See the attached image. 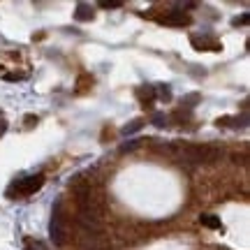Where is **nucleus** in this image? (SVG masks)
<instances>
[{
    "mask_svg": "<svg viewBox=\"0 0 250 250\" xmlns=\"http://www.w3.org/2000/svg\"><path fill=\"white\" fill-rule=\"evenodd\" d=\"M2 79L5 81H21V79H26V74H21V72H5Z\"/></svg>",
    "mask_w": 250,
    "mask_h": 250,
    "instance_id": "obj_15",
    "label": "nucleus"
},
{
    "mask_svg": "<svg viewBox=\"0 0 250 250\" xmlns=\"http://www.w3.org/2000/svg\"><path fill=\"white\" fill-rule=\"evenodd\" d=\"M248 23V14H243V17H236L232 21V26H246Z\"/></svg>",
    "mask_w": 250,
    "mask_h": 250,
    "instance_id": "obj_19",
    "label": "nucleus"
},
{
    "mask_svg": "<svg viewBox=\"0 0 250 250\" xmlns=\"http://www.w3.org/2000/svg\"><path fill=\"white\" fill-rule=\"evenodd\" d=\"M202 100V95L199 93H190V95H186V98L181 100V109H186V111H190V109L195 107L197 102Z\"/></svg>",
    "mask_w": 250,
    "mask_h": 250,
    "instance_id": "obj_12",
    "label": "nucleus"
},
{
    "mask_svg": "<svg viewBox=\"0 0 250 250\" xmlns=\"http://www.w3.org/2000/svg\"><path fill=\"white\" fill-rule=\"evenodd\" d=\"M0 118H2V111H0Z\"/></svg>",
    "mask_w": 250,
    "mask_h": 250,
    "instance_id": "obj_21",
    "label": "nucleus"
},
{
    "mask_svg": "<svg viewBox=\"0 0 250 250\" xmlns=\"http://www.w3.org/2000/svg\"><path fill=\"white\" fill-rule=\"evenodd\" d=\"M218 127H232V130H243V127H248V114L243 111L241 116H220L215 121Z\"/></svg>",
    "mask_w": 250,
    "mask_h": 250,
    "instance_id": "obj_6",
    "label": "nucleus"
},
{
    "mask_svg": "<svg viewBox=\"0 0 250 250\" xmlns=\"http://www.w3.org/2000/svg\"><path fill=\"white\" fill-rule=\"evenodd\" d=\"M121 5H123L121 0H102V2H100L102 9H116V7H121Z\"/></svg>",
    "mask_w": 250,
    "mask_h": 250,
    "instance_id": "obj_16",
    "label": "nucleus"
},
{
    "mask_svg": "<svg viewBox=\"0 0 250 250\" xmlns=\"http://www.w3.org/2000/svg\"><path fill=\"white\" fill-rule=\"evenodd\" d=\"M158 23H160V26H171V28H183V26H190L192 19H190V14H186V12H169V14H165V17L158 19Z\"/></svg>",
    "mask_w": 250,
    "mask_h": 250,
    "instance_id": "obj_4",
    "label": "nucleus"
},
{
    "mask_svg": "<svg viewBox=\"0 0 250 250\" xmlns=\"http://www.w3.org/2000/svg\"><path fill=\"white\" fill-rule=\"evenodd\" d=\"M42 186H44V174H33V176L14 181L7 188V197H12V199H17V197H30V195H35Z\"/></svg>",
    "mask_w": 250,
    "mask_h": 250,
    "instance_id": "obj_3",
    "label": "nucleus"
},
{
    "mask_svg": "<svg viewBox=\"0 0 250 250\" xmlns=\"http://www.w3.org/2000/svg\"><path fill=\"white\" fill-rule=\"evenodd\" d=\"M190 42H192V46L197 51H220L223 49V44L218 40H213L211 35H192Z\"/></svg>",
    "mask_w": 250,
    "mask_h": 250,
    "instance_id": "obj_5",
    "label": "nucleus"
},
{
    "mask_svg": "<svg viewBox=\"0 0 250 250\" xmlns=\"http://www.w3.org/2000/svg\"><path fill=\"white\" fill-rule=\"evenodd\" d=\"M199 223L208 227V229H223V220L220 215H213V213H202L199 215Z\"/></svg>",
    "mask_w": 250,
    "mask_h": 250,
    "instance_id": "obj_8",
    "label": "nucleus"
},
{
    "mask_svg": "<svg viewBox=\"0 0 250 250\" xmlns=\"http://www.w3.org/2000/svg\"><path fill=\"white\" fill-rule=\"evenodd\" d=\"M151 123L155 125V127H165V125H169V116H167V114H162V111H158V114H153Z\"/></svg>",
    "mask_w": 250,
    "mask_h": 250,
    "instance_id": "obj_13",
    "label": "nucleus"
},
{
    "mask_svg": "<svg viewBox=\"0 0 250 250\" xmlns=\"http://www.w3.org/2000/svg\"><path fill=\"white\" fill-rule=\"evenodd\" d=\"M26 248L23 250H46V246L42 241H37V239H26Z\"/></svg>",
    "mask_w": 250,
    "mask_h": 250,
    "instance_id": "obj_14",
    "label": "nucleus"
},
{
    "mask_svg": "<svg viewBox=\"0 0 250 250\" xmlns=\"http://www.w3.org/2000/svg\"><path fill=\"white\" fill-rule=\"evenodd\" d=\"M153 90H155V100H162V102H169L171 100L169 83H158V86H153Z\"/></svg>",
    "mask_w": 250,
    "mask_h": 250,
    "instance_id": "obj_10",
    "label": "nucleus"
},
{
    "mask_svg": "<svg viewBox=\"0 0 250 250\" xmlns=\"http://www.w3.org/2000/svg\"><path fill=\"white\" fill-rule=\"evenodd\" d=\"M49 234L54 246H65L67 241V215L62 213V204L56 202L51 208V223H49Z\"/></svg>",
    "mask_w": 250,
    "mask_h": 250,
    "instance_id": "obj_2",
    "label": "nucleus"
},
{
    "mask_svg": "<svg viewBox=\"0 0 250 250\" xmlns=\"http://www.w3.org/2000/svg\"><path fill=\"white\" fill-rule=\"evenodd\" d=\"M93 17H95V12H93L90 5H86V2H79V5H77V12H74V19H77V21H93Z\"/></svg>",
    "mask_w": 250,
    "mask_h": 250,
    "instance_id": "obj_9",
    "label": "nucleus"
},
{
    "mask_svg": "<svg viewBox=\"0 0 250 250\" xmlns=\"http://www.w3.org/2000/svg\"><path fill=\"white\" fill-rule=\"evenodd\" d=\"M5 132H7V121H5V118H0V137H2Z\"/></svg>",
    "mask_w": 250,
    "mask_h": 250,
    "instance_id": "obj_20",
    "label": "nucleus"
},
{
    "mask_svg": "<svg viewBox=\"0 0 250 250\" xmlns=\"http://www.w3.org/2000/svg\"><path fill=\"white\" fill-rule=\"evenodd\" d=\"M37 121H40V118L33 116V114H28V116L23 118V123H26V127H33V125H37Z\"/></svg>",
    "mask_w": 250,
    "mask_h": 250,
    "instance_id": "obj_18",
    "label": "nucleus"
},
{
    "mask_svg": "<svg viewBox=\"0 0 250 250\" xmlns=\"http://www.w3.org/2000/svg\"><path fill=\"white\" fill-rule=\"evenodd\" d=\"M144 123H146V118H142V116H139V118H132V121H130V123L125 125V127L121 130V132H123V134H134L137 130H142Z\"/></svg>",
    "mask_w": 250,
    "mask_h": 250,
    "instance_id": "obj_11",
    "label": "nucleus"
},
{
    "mask_svg": "<svg viewBox=\"0 0 250 250\" xmlns=\"http://www.w3.org/2000/svg\"><path fill=\"white\" fill-rule=\"evenodd\" d=\"M134 95H137V100L142 102L144 109H151L153 102H155V90H153V86H148V83H144V86H137Z\"/></svg>",
    "mask_w": 250,
    "mask_h": 250,
    "instance_id": "obj_7",
    "label": "nucleus"
},
{
    "mask_svg": "<svg viewBox=\"0 0 250 250\" xmlns=\"http://www.w3.org/2000/svg\"><path fill=\"white\" fill-rule=\"evenodd\" d=\"M171 151L179 153L181 160L190 162V165H199V162H215L220 158V151L208 144H186V146H174Z\"/></svg>",
    "mask_w": 250,
    "mask_h": 250,
    "instance_id": "obj_1",
    "label": "nucleus"
},
{
    "mask_svg": "<svg viewBox=\"0 0 250 250\" xmlns=\"http://www.w3.org/2000/svg\"><path fill=\"white\" fill-rule=\"evenodd\" d=\"M144 139H132V142H125L123 146H121V153H127V151H132V148H137L139 144H142Z\"/></svg>",
    "mask_w": 250,
    "mask_h": 250,
    "instance_id": "obj_17",
    "label": "nucleus"
}]
</instances>
